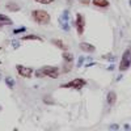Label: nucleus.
Instances as JSON below:
<instances>
[{
    "label": "nucleus",
    "instance_id": "3",
    "mask_svg": "<svg viewBox=\"0 0 131 131\" xmlns=\"http://www.w3.org/2000/svg\"><path fill=\"white\" fill-rule=\"evenodd\" d=\"M130 67H131V46H128V47L123 51L122 58H121V62H119L118 70H119V72H121V73H123V72H126Z\"/></svg>",
    "mask_w": 131,
    "mask_h": 131
},
{
    "label": "nucleus",
    "instance_id": "5",
    "mask_svg": "<svg viewBox=\"0 0 131 131\" xmlns=\"http://www.w3.org/2000/svg\"><path fill=\"white\" fill-rule=\"evenodd\" d=\"M59 25L60 29L64 31H70L71 26H70V10L68 9H64L63 12L59 16Z\"/></svg>",
    "mask_w": 131,
    "mask_h": 131
},
{
    "label": "nucleus",
    "instance_id": "9",
    "mask_svg": "<svg viewBox=\"0 0 131 131\" xmlns=\"http://www.w3.org/2000/svg\"><path fill=\"white\" fill-rule=\"evenodd\" d=\"M115 102H117V93L114 91H110L107 93V96H106V104L109 106H113Z\"/></svg>",
    "mask_w": 131,
    "mask_h": 131
},
{
    "label": "nucleus",
    "instance_id": "19",
    "mask_svg": "<svg viewBox=\"0 0 131 131\" xmlns=\"http://www.w3.org/2000/svg\"><path fill=\"white\" fill-rule=\"evenodd\" d=\"M84 59H85L84 57H80V58H79V62H78V67H81V64L84 63Z\"/></svg>",
    "mask_w": 131,
    "mask_h": 131
},
{
    "label": "nucleus",
    "instance_id": "7",
    "mask_svg": "<svg viewBox=\"0 0 131 131\" xmlns=\"http://www.w3.org/2000/svg\"><path fill=\"white\" fill-rule=\"evenodd\" d=\"M16 68H17L18 75H20V76H23V78H26V79L31 78V75L34 73L33 68L26 67V66H23V64H17V67H16Z\"/></svg>",
    "mask_w": 131,
    "mask_h": 131
},
{
    "label": "nucleus",
    "instance_id": "23",
    "mask_svg": "<svg viewBox=\"0 0 131 131\" xmlns=\"http://www.w3.org/2000/svg\"><path fill=\"white\" fill-rule=\"evenodd\" d=\"M114 68H115V67H114V64H110V66L107 67V70H109V71H113Z\"/></svg>",
    "mask_w": 131,
    "mask_h": 131
},
{
    "label": "nucleus",
    "instance_id": "24",
    "mask_svg": "<svg viewBox=\"0 0 131 131\" xmlns=\"http://www.w3.org/2000/svg\"><path fill=\"white\" fill-rule=\"evenodd\" d=\"M123 127H125V128H126V130H130V125H125V126H123Z\"/></svg>",
    "mask_w": 131,
    "mask_h": 131
},
{
    "label": "nucleus",
    "instance_id": "10",
    "mask_svg": "<svg viewBox=\"0 0 131 131\" xmlns=\"http://www.w3.org/2000/svg\"><path fill=\"white\" fill-rule=\"evenodd\" d=\"M92 4L97 8H109V0H92Z\"/></svg>",
    "mask_w": 131,
    "mask_h": 131
},
{
    "label": "nucleus",
    "instance_id": "20",
    "mask_svg": "<svg viewBox=\"0 0 131 131\" xmlns=\"http://www.w3.org/2000/svg\"><path fill=\"white\" fill-rule=\"evenodd\" d=\"M79 2L81 4H84V5H89L91 4V0H79Z\"/></svg>",
    "mask_w": 131,
    "mask_h": 131
},
{
    "label": "nucleus",
    "instance_id": "11",
    "mask_svg": "<svg viewBox=\"0 0 131 131\" xmlns=\"http://www.w3.org/2000/svg\"><path fill=\"white\" fill-rule=\"evenodd\" d=\"M5 8L9 10V12H18V10L21 9V7L17 3H15V2H8L7 5H5Z\"/></svg>",
    "mask_w": 131,
    "mask_h": 131
},
{
    "label": "nucleus",
    "instance_id": "8",
    "mask_svg": "<svg viewBox=\"0 0 131 131\" xmlns=\"http://www.w3.org/2000/svg\"><path fill=\"white\" fill-rule=\"evenodd\" d=\"M79 47L84 52H94L96 51V47L93 45H91V43H88V42H81Z\"/></svg>",
    "mask_w": 131,
    "mask_h": 131
},
{
    "label": "nucleus",
    "instance_id": "1",
    "mask_svg": "<svg viewBox=\"0 0 131 131\" xmlns=\"http://www.w3.org/2000/svg\"><path fill=\"white\" fill-rule=\"evenodd\" d=\"M60 71L58 67H54V66H45L39 70H37L34 72V75L38 79H43V78H50V79H57L59 76Z\"/></svg>",
    "mask_w": 131,
    "mask_h": 131
},
{
    "label": "nucleus",
    "instance_id": "15",
    "mask_svg": "<svg viewBox=\"0 0 131 131\" xmlns=\"http://www.w3.org/2000/svg\"><path fill=\"white\" fill-rule=\"evenodd\" d=\"M21 39H23V41H39V42H42V41H43L41 37H38V36H36V34H29V36H25V37H23Z\"/></svg>",
    "mask_w": 131,
    "mask_h": 131
},
{
    "label": "nucleus",
    "instance_id": "4",
    "mask_svg": "<svg viewBox=\"0 0 131 131\" xmlns=\"http://www.w3.org/2000/svg\"><path fill=\"white\" fill-rule=\"evenodd\" d=\"M85 85H86L85 79L76 78V79H73V80H71V81H68V83L63 84V85H62V88H72V89H76V91H80V89L84 88Z\"/></svg>",
    "mask_w": 131,
    "mask_h": 131
},
{
    "label": "nucleus",
    "instance_id": "21",
    "mask_svg": "<svg viewBox=\"0 0 131 131\" xmlns=\"http://www.w3.org/2000/svg\"><path fill=\"white\" fill-rule=\"evenodd\" d=\"M21 31H25V28H20V29H15V30H13L15 34H17V33H21Z\"/></svg>",
    "mask_w": 131,
    "mask_h": 131
},
{
    "label": "nucleus",
    "instance_id": "2",
    "mask_svg": "<svg viewBox=\"0 0 131 131\" xmlns=\"http://www.w3.org/2000/svg\"><path fill=\"white\" fill-rule=\"evenodd\" d=\"M31 18L38 25H49L51 21V16L45 9H34L31 10Z\"/></svg>",
    "mask_w": 131,
    "mask_h": 131
},
{
    "label": "nucleus",
    "instance_id": "17",
    "mask_svg": "<svg viewBox=\"0 0 131 131\" xmlns=\"http://www.w3.org/2000/svg\"><path fill=\"white\" fill-rule=\"evenodd\" d=\"M102 58H104V59H106V60H110V62H114V60H115V57H114V55H112V54H107V55H104Z\"/></svg>",
    "mask_w": 131,
    "mask_h": 131
},
{
    "label": "nucleus",
    "instance_id": "25",
    "mask_svg": "<svg viewBox=\"0 0 131 131\" xmlns=\"http://www.w3.org/2000/svg\"><path fill=\"white\" fill-rule=\"evenodd\" d=\"M130 7H131V0H130Z\"/></svg>",
    "mask_w": 131,
    "mask_h": 131
},
{
    "label": "nucleus",
    "instance_id": "22",
    "mask_svg": "<svg viewBox=\"0 0 131 131\" xmlns=\"http://www.w3.org/2000/svg\"><path fill=\"white\" fill-rule=\"evenodd\" d=\"M110 128H112V130H118V128H119V126L114 123V125H110Z\"/></svg>",
    "mask_w": 131,
    "mask_h": 131
},
{
    "label": "nucleus",
    "instance_id": "13",
    "mask_svg": "<svg viewBox=\"0 0 131 131\" xmlns=\"http://www.w3.org/2000/svg\"><path fill=\"white\" fill-rule=\"evenodd\" d=\"M51 43H52V45L54 46H57L58 49H62V50H67V46H66V43L62 41V39H52L51 41Z\"/></svg>",
    "mask_w": 131,
    "mask_h": 131
},
{
    "label": "nucleus",
    "instance_id": "6",
    "mask_svg": "<svg viewBox=\"0 0 131 131\" xmlns=\"http://www.w3.org/2000/svg\"><path fill=\"white\" fill-rule=\"evenodd\" d=\"M75 28H76V31H78L79 36H83L84 34V30H85V17H84V15H81V13L76 15Z\"/></svg>",
    "mask_w": 131,
    "mask_h": 131
},
{
    "label": "nucleus",
    "instance_id": "14",
    "mask_svg": "<svg viewBox=\"0 0 131 131\" xmlns=\"http://www.w3.org/2000/svg\"><path fill=\"white\" fill-rule=\"evenodd\" d=\"M63 59H64V63H72V62H73L72 52H68L67 50H64V52H63Z\"/></svg>",
    "mask_w": 131,
    "mask_h": 131
},
{
    "label": "nucleus",
    "instance_id": "12",
    "mask_svg": "<svg viewBox=\"0 0 131 131\" xmlns=\"http://www.w3.org/2000/svg\"><path fill=\"white\" fill-rule=\"evenodd\" d=\"M12 24H13V21L8 16L0 13V26H7V25H12Z\"/></svg>",
    "mask_w": 131,
    "mask_h": 131
},
{
    "label": "nucleus",
    "instance_id": "18",
    "mask_svg": "<svg viewBox=\"0 0 131 131\" xmlns=\"http://www.w3.org/2000/svg\"><path fill=\"white\" fill-rule=\"evenodd\" d=\"M55 0H36V3H39V4H50Z\"/></svg>",
    "mask_w": 131,
    "mask_h": 131
},
{
    "label": "nucleus",
    "instance_id": "16",
    "mask_svg": "<svg viewBox=\"0 0 131 131\" xmlns=\"http://www.w3.org/2000/svg\"><path fill=\"white\" fill-rule=\"evenodd\" d=\"M5 84L9 86V89H13L15 88V80L12 78H5Z\"/></svg>",
    "mask_w": 131,
    "mask_h": 131
}]
</instances>
